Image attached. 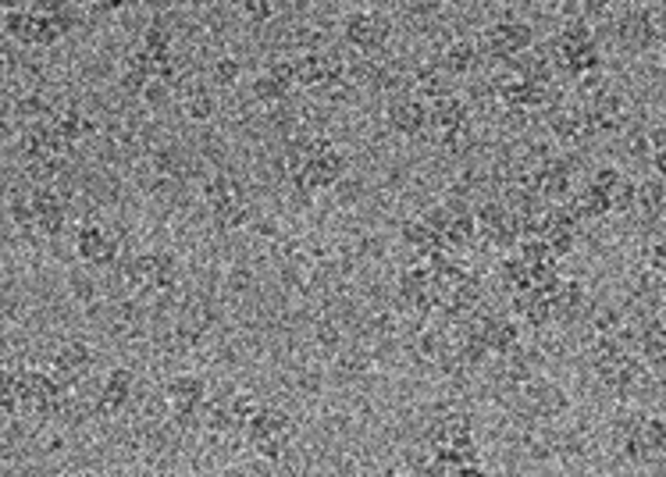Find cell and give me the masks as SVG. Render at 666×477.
<instances>
[{"label": "cell", "mask_w": 666, "mask_h": 477, "mask_svg": "<svg viewBox=\"0 0 666 477\" xmlns=\"http://www.w3.org/2000/svg\"><path fill=\"white\" fill-rule=\"evenodd\" d=\"M549 306H552V324H574L588 310L585 285L578 279H560L549 289Z\"/></svg>", "instance_id": "cell-19"}, {"label": "cell", "mask_w": 666, "mask_h": 477, "mask_svg": "<svg viewBox=\"0 0 666 477\" xmlns=\"http://www.w3.org/2000/svg\"><path fill=\"white\" fill-rule=\"evenodd\" d=\"M535 43H538L535 29L528 22H520V18H502V22L489 26L481 36V50L489 53L492 61H513Z\"/></svg>", "instance_id": "cell-6"}, {"label": "cell", "mask_w": 666, "mask_h": 477, "mask_svg": "<svg viewBox=\"0 0 666 477\" xmlns=\"http://www.w3.org/2000/svg\"><path fill=\"white\" fill-rule=\"evenodd\" d=\"M204 204L214 217V225H218L222 232H236L249 222V204H246V193L243 186L232 175L225 172H214L207 182H204Z\"/></svg>", "instance_id": "cell-3"}, {"label": "cell", "mask_w": 666, "mask_h": 477, "mask_svg": "<svg viewBox=\"0 0 666 477\" xmlns=\"http://www.w3.org/2000/svg\"><path fill=\"white\" fill-rule=\"evenodd\" d=\"M520 399H525L528 413L538 417V420H556V417H564L570 410L567 392L556 381H549V378L525 381V384H520Z\"/></svg>", "instance_id": "cell-14"}, {"label": "cell", "mask_w": 666, "mask_h": 477, "mask_svg": "<svg viewBox=\"0 0 666 477\" xmlns=\"http://www.w3.org/2000/svg\"><path fill=\"white\" fill-rule=\"evenodd\" d=\"M471 118V104L457 94H442L435 100H428V133H435L442 139L457 136L460 128Z\"/></svg>", "instance_id": "cell-18"}, {"label": "cell", "mask_w": 666, "mask_h": 477, "mask_svg": "<svg viewBox=\"0 0 666 477\" xmlns=\"http://www.w3.org/2000/svg\"><path fill=\"white\" fill-rule=\"evenodd\" d=\"M239 79H243V65H239L236 58H228V53L210 65V82H214V86L228 89V86H236Z\"/></svg>", "instance_id": "cell-28"}, {"label": "cell", "mask_w": 666, "mask_h": 477, "mask_svg": "<svg viewBox=\"0 0 666 477\" xmlns=\"http://www.w3.org/2000/svg\"><path fill=\"white\" fill-rule=\"evenodd\" d=\"M89 8H97V11H121V8H129V4H136V0H86Z\"/></svg>", "instance_id": "cell-32"}, {"label": "cell", "mask_w": 666, "mask_h": 477, "mask_svg": "<svg viewBox=\"0 0 666 477\" xmlns=\"http://www.w3.org/2000/svg\"><path fill=\"white\" fill-rule=\"evenodd\" d=\"M143 104L150 107V111H160V107H168V100H172V82H165V79H150L147 86H143Z\"/></svg>", "instance_id": "cell-30"}, {"label": "cell", "mask_w": 666, "mask_h": 477, "mask_svg": "<svg viewBox=\"0 0 666 477\" xmlns=\"http://www.w3.org/2000/svg\"><path fill=\"white\" fill-rule=\"evenodd\" d=\"M439 68L445 76H467V71L478 68V43L467 40V36H457V40H449L442 58H439Z\"/></svg>", "instance_id": "cell-22"}, {"label": "cell", "mask_w": 666, "mask_h": 477, "mask_svg": "<svg viewBox=\"0 0 666 477\" xmlns=\"http://www.w3.org/2000/svg\"><path fill=\"white\" fill-rule=\"evenodd\" d=\"M635 196H638V182L631 175H624L614 189L606 193V207L609 214H631L635 211Z\"/></svg>", "instance_id": "cell-24"}, {"label": "cell", "mask_w": 666, "mask_h": 477, "mask_svg": "<svg viewBox=\"0 0 666 477\" xmlns=\"http://www.w3.org/2000/svg\"><path fill=\"white\" fill-rule=\"evenodd\" d=\"M549 133H552V139L564 146V150H581V146L596 136L591 133V125H588V118H585V111L578 104H567V107H560L556 104L552 111H549Z\"/></svg>", "instance_id": "cell-17"}, {"label": "cell", "mask_w": 666, "mask_h": 477, "mask_svg": "<svg viewBox=\"0 0 666 477\" xmlns=\"http://www.w3.org/2000/svg\"><path fill=\"white\" fill-rule=\"evenodd\" d=\"M133 396H136V371H129V367H111L100 381V396L94 402V413L97 417H115L129 407Z\"/></svg>", "instance_id": "cell-15"}, {"label": "cell", "mask_w": 666, "mask_h": 477, "mask_svg": "<svg viewBox=\"0 0 666 477\" xmlns=\"http://www.w3.org/2000/svg\"><path fill=\"white\" fill-rule=\"evenodd\" d=\"M118 279H121V289L129 292V296H150V292H160V289H165L160 250L125 256L121 267H118Z\"/></svg>", "instance_id": "cell-8"}, {"label": "cell", "mask_w": 666, "mask_h": 477, "mask_svg": "<svg viewBox=\"0 0 666 477\" xmlns=\"http://www.w3.org/2000/svg\"><path fill=\"white\" fill-rule=\"evenodd\" d=\"M243 435H246V446L254 449V456H261L267 464H278L293 442V417L290 410L275 407V402H261L254 417L246 420Z\"/></svg>", "instance_id": "cell-2"}, {"label": "cell", "mask_w": 666, "mask_h": 477, "mask_svg": "<svg viewBox=\"0 0 666 477\" xmlns=\"http://www.w3.org/2000/svg\"><path fill=\"white\" fill-rule=\"evenodd\" d=\"M65 477H100V474H94V470H79V474H65Z\"/></svg>", "instance_id": "cell-35"}, {"label": "cell", "mask_w": 666, "mask_h": 477, "mask_svg": "<svg viewBox=\"0 0 666 477\" xmlns=\"http://www.w3.org/2000/svg\"><path fill=\"white\" fill-rule=\"evenodd\" d=\"M653 172L666 182V150H653Z\"/></svg>", "instance_id": "cell-33"}, {"label": "cell", "mask_w": 666, "mask_h": 477, "mask_svg": "<svg viewBox=\"0 0 666 477\" xmlns=\"http://www.w3.org/2000/svg\"><path fill=\"white\" fill-rule=\"evenodd\" d=\"M614 446L624 460L649 464L656 456H666V420L659 413L624 410L614 417Z\"/></svg>", "instance_id": "cell-1"}, {"label": "cell", "mask_w": 666, "mask_h": 477, "mask_svg": "<svg viewBox=\"0 0 666 477\" xmlns=\"http://www.w3.org/2000/svg\"><path fill=\"white\" fill-rule=\"evenodd\" d=\"M635 211L645 217V222H659V217L666 214V182H663L659 175L638 182Z\"/></svg>", "instance_id": "cell-23"}, {"label": "cell", "mask_w": 666, "mask_h": 477, "mask_svg": "<svg viewBox=\"0 0 666 477\" xmlns=\"http://www.w3.org/2000/svg\"><path fill=\"white\" fill-rule=\"evenodd\" d=\"M293 61H296V89H321V94H332V89L342 82V76H346V65L329 50H307Z\"/></svg>", "instance_id": "cell-7"}, {"label": "cell", "mask_w": 666, "mask_h": 477, "mask_svg": "<svg viewBox=\"0 0 666 477\" xmlns=\"http://www.w3.org/2000/svg\"><path fill=\"white\" fill-rule=\"evenodd\" d=\"M29 207H32V232L53 238L65 232L68 222V199L53 186H29Z\"/></svg>", "instance_id": "cell-11"}, {"label": "cell", "mask_w": 666, "mask_h": 477, "mask_svg": "<svg viewBox=\"0 0 666 477\" xmlns=\"http://www.w3.org/2000/svg\"><path fill=\"white\" fill-rule=\"evenodd\" d=\"M214 111H218V97H214V89H207V86L189 89V97H186V115H189L193 121H210Z\"/></svg>", "instance_id": "cell-25"}, {"label": "cell", "mask_w": 666, "mask_h": 477, "mask_svg": "<svg viewBox=\"0 0 666 477\" xmlns=\"http://www.w3.org/2000/svg\"><path fill=\"white\" fill-rule=\"evenodd\" d=\"M222 477H249V470H243V467H228V470H222Z\"/></svg>", "instance_id": "cell-34"}, {"label": "cell", "mask_w": 666, "mask_h": 477, "mask_svg": "<svg viewBox=\"0 0 666 477\" xmlns=\"http://www.w3.org/2000/svg\"><path fill=\"white\" fill-rule=\"evenodd\" d=\"M118 250H121V238L107 225L89 222L76 232V253L86 267H115Z\"/></svg>", "instance_id": "cell-12"}, {"label": "cell", "mask_w": 666, "mask_h": 477, "mask_svg": "<svg viewBox=\"0 0 666 477\" xmlns=\"http://www.w3.org/2000/svg\"><path fill=\"white\" fill-rule=\"evenodd\" d=\"M617 43L627 47V50H649V43L656 40V22L649 11L641 8H631L617 18Z\"/></svg>", "instance_id": "cell-20"}, {"label": "cell", "mask_w": 666, "mask_h": 477, "mask_svg": "<svg viewBox=\"0 0 666 477\" xmlns=\"http://www.w3.org/2000/svg\"><path fill=\"white\" fill-rule=\"evenodd\" d=\"M239 11H243L246 22L264 26L275 18V0H239Z\"/></svg>", "instance_id": "cell-31"}, {"label": "cell", "mask_w": 666, "mask_h": 477, "mask_svg": "<svg viewBox=\"0 0 666 477\" xmlns=\"http://www.w3.org/2000/svg\"><path fill=\"white\" fill-rule=\"evenodd\" d=\"M94 363H97V353H94V345H86V342H65L58 353H53L50 360V374L65 381L68 389H76V384H82L89 378V371H94Z\"/></svg>", "instance_id": "cell-16"}, {"label": "cell", "mask_w": 666, "mask_h": 477, "mask_svg": "<svg viewBox=\"0 0 666 477\" xmlns=\"http://www.w3.org/2000/svg\"><path fill=\"white\" fill-rule=\"evenodd\" d=\"M0 363H4V360H0Z\"/></svg>", "instance_id": "cell-36"}, {"label": "cell", "mask_w": 666, "mask_h": 477, "mask_svg": "<svg viewBox=\"0 0 666 477\" xmlns=\"http://www.w3.org/2000/svg\"><path fill=\"white\" fill-rule=\"evenodd\" d=\"M249 89H254V97H257L261 104H282L285 97L293 94V89L285 86V82H278L275 76H267L264 68H261L257 76H254V82H249Z\"/></svg>", "instance_id": "cell-26"}, {"label": "cell", "mask_w": 666, "mask_h": 477, "mask_svg": "<svg viewBox=\"0 0 666 477\" xmlns=\"http://www.w3.org/2000/svg\"><path fill=\"white\" fill-rule=\"evenodd\" d=\"M385 121L395 136L418 139L428 133V100H421L413 89H400V94H392L385 104Z\"/></svg>", "instance_id": "cell-9"}, {"label": "cell", "mask_w": 666, "mask_h": 477, "mask_svg": "<svg viewBox=\"0 0 666 477\" xmlns=\"http://www.w3.org/2000/svg\"><path fill=\"white\" fill-rule=\"evenodd\" d=\"M424 442L431 446V452H439V456H457V452L474 449V420H471V413L439 417L435 425L428 428Z\"/></svg>", "instance_id": "cell-10"}, {"label": "cell", "mask_w": 666, "mask_h": 477, "mask_svg": "<svg viewBox=\"0 0 666 477\" xmlns=\"http://www.w3.org/2000/svg\"><path fill=\"white\" fill-rule=\"evenodd\" d=\"M635 353L649 363V371H666V318H649L638 324Z\"/></svg>", "instance_id": "cell-21"}, {"label": "cell", "mask_w": 666, "mask_h": 477, "mask_svg": "<svg viewBox=\"0 0 666 477\" xmlns=\"http://www.w3.org/2000/svg\"><path fill=\"white\" fill-rule=\"evenodd\" d=\"M0 410L18 413V371L8 363H0Z\"/></svg>", "instance_id": "cell-27"}, {"label": "cell", "mask_w": 666, "mask_h": 477, "mask_svg": "<svg viewBox=\"0 0 666 477\" xmlns=\"http://www.w3.org/2000/svg\"><path fill=\"white\" fill-rule=\"evenodd\" d=\"M342 40L356 53H364V58H374V53H382L392 40V18L378 8L350 11L342 18Z\"/></svg>", "instance_id": "cell-4"}, {"label": "cell", "mask_w": 666, "mask_h": 477, "mask_svg": "<svg viewBox=\"0 0 666 477\" xmlns=\"http://www.w3.org/2000/svg\"><path fill=\"white\" fill-rule=\"evenodd\" d=\"M225 407H228V413H232V420H236V428L243 431L246 428V420L254 417V410L261 407V402L249 396V392H236L232 399H225Z\"/></svg>", "instance_id": "cell-29"}, {"label": "cell", "mask_w": 666, "mask_h": 477, "mask_svg": "<svg viewBox=\"0 0 666 477\" xmlns=\"http://www.w3.org/2000/svg\"><path fill=\"white\" fill-rule=\"evenodd\" d=\"M165 402L178 428H200V413L207 407V381L200 374H175L165 381Z\"/></svg>", "instance_id": "cell-5"}, {"label": "cell", "mask_w": 666, "mask_h": 477, "mask_svg": "<svg viewBox=\"0 0 666 477\" xmlns=\"http://www.w3.org/2000/svg\"><path fill=\"white\" fill-rule=\"evenodd\" d=\"M4 32L11 36V40L18 43H29V47H47V43H58L61 40V29L50 22V18H43L40 11H32V8H11L4 14Z\"/></svg>", "instance_id": "cell-13"}]
</instances>
